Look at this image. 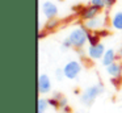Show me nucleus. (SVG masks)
I'll list each match as a JSON object with an SVG mask.
<instances>
[{
	"label": "nucleus",
	"mask_w": 122,
	"mask_h": 113,
	"mask_svg": "<svg viewBox=\"0 0 122 113\" xmlns=\"http://www.w3.org/2000/svg\"><path fill=\"white\" fill-rule=\"evenodd\" d=\"M97 33H98V36H100V37H106L109 34V32L105 30V29H101V30H98Z\"/></svg>",
	"instance_id": "obj_18"
},
{
	"label": "nucleus",
	"mask_w": 122,
	"mask_h": 113,
	"mask_svg": "<svg viewBox=\"0 0 122 113\" xmlns=\"http://www.w3.org/2000/svg\"><path fill=\"white\" fill-rule=\"evenodd\" d=\"M100 38H101V37L98 36V33H97V32L88 30V42H89V45H96V43H100Z\"/></svg>",
	"instance_id": "obj_13"
},
{
	"label": "nucleus",
	"mask_w": 122,
	"mask_h": 113,
	"mask_svg": "<svg viewBox=\"0 0 122 113\" xmlns=\"http://www.w3.org/2000/svg\"><path fill=\"white\" fill-rule=\"evenodd\" d=\"M116 58H117L116 50L114 49H108V50H105V53H104L101 60H102V65L108 67L109 65H112L113 62H116Z\"/></svg>",
	"instance_id": "obj_10"
},
{
	"label": "nucleus",
	"mask_w": 122,
	"mask_h": 113,
	"mask_svg": "<svg viewBox=\"0 0 122 113\" xmlns=\"http://www.w3.org/2000/svg\"><path fill=\"white\" fill-rule=\"evenodd\" d=\"M116 3V0H104V4H105V8H112Z\"/></svg>",
	"instance_id": "obj_17"
},
{
	"label": "nucleus",
	"mask_w": 122,
	"mask_h": 113,
	"mask_svg": "<svg viewBox=\"0 0 122 113\" xmlns=\"http://www.w3.org/2000/svg\"><path fill=\"white\" fill-rule=\"evenodd\" d=\"M101 9L97 7H95V5H87V7H83L81 9H80V17L83 18V20H91V18L96 17L97 15H100Z\"/></svg>",
	"instance_id": "obj_7"
},
{
	"label": "nucleus",
	"mask_w": 122,
	"mask_h": 113,
	"mask_svg": "<svg viewBox=\"0 0 122 113\" xmlns=\"http://www.w3.org/2000/svg\"><path fill=\"white\" fill-rule=\"evenodd\" d=\"M55 78H56V80H62L63 78H66V76H64L63 68H56L55 70Z\"/></svg>",
	"instance_id": "obj_16"
},
{
	"label": "nucleus",
	"mask_w": 122,
	"mask_h": 113,
	"mask_svg": "<svg viewBox=\"0 0 122 113\" xmlns=\"http://www.w3.org/2000/svg\"><path fill=\"white\" fill-rule=\"evenodd\" d=\"M63 71H64V76L70 80H74L79 76V74L81 72V65L80 62L77 60H70L64 65L63 67Z\"/></svg>",
	"instance_id": "obj_3"
},
{
	"label": "nucleus",
	"mask_w": 122,
	"mask_h": 113,
	"mask_svg": "<svg viewBox=\"0 0 122 113\" xmlns=\"http://www.w3.org/2000/svg\"><path fill=\"white\" fill-rule=\"evenodd\" d=\"M112 26L117 30H122V12H116L112 17Z\"/></svg>",
	"instance_id": "obj_11"
},
{
	"label": "nucleus",
	"mask_w": 122,
	"mask_h": 113,
	"mask_svg": "<svg viewBox=\"0 0 122 113\" xmlns=\"http://www.w3.org/2000/svg\"><path fill=\"white\" fill-rule=\"evenodd\" d=\"M108 74L112 78H121L122 76V63L119 62H113L112 65H109L106 67Z\"/></svg>",
	"instance_id": "obj_9"
},
{
	"label": "nucleus",
	"mask_w": 122,
	"mask_h": 113,
	"mask_svg": "<svg viewBox=\"0 0 122 113\" xmlns=\"http://www.w3.org/2000/svg\"><path fill=\"white\" fill-rule=\"evenodd\" d=\"M59 21L56 18H50V20L46 21V25H45V29L46 30H51V29H55L58 26Z\"/></svg>",
	"instance_id": "obj_14"
},
{
	"label": "nucleus",
	"mask_w": 122,
	"mask_h": 113,
	"mask_svg": "<svg viewBox=\"0 0 122 113\" xmlns=\"http://www.w3.org/2000/svg\"><path fill=\"white\" fill-rule=\"evenodd\" d=\"M88 42V29L84 25L74 28L66 37V39L62 43V49H70V47H75V49H81L85 43Z\"/></svg>",
	"instance_id": "obj_1"
},
{
	"label": "nucleus",
	"mask_w": 122,
	"mask_h": 113,
	"mask_svg": "<svg viewBox=\"0 0 122 113\" xmlns=\"http://www.w3.org/2000/svg\"><path fill=\"white\" fill-rule=\"evenodd\" d=\"M42 13L47 20L56 18V16H58V7H56L55 3L50 1V0H46V1L42 3Z\"/></svg>",
	"instance_id": "obj_5"
},
{
	"label": "nucleus",
	"mask_w": 122,
	"mask_h": 113,
	"mask_svg": "<svg viewBox=\"0 0 122 113\" xmlns=\"http://www.w3.org/2000/svg\"><path fill=\"white\" fill-rule=\"evenodd\" d=\"M49 100L43 99V97H40L38 99V108H37V113H45L49 108Z\"/></svg>",
	"instance_id": "obj_12"
},
{
	"label": "nucleus",
	"mask_w": 122,
	"mask_h": 113,
	"mask_svg": "<svg viewBox=\"0 0 122 113\" xmlns=\"http://www.w3.org/2000/svg\"><path fill=\"white\" fill-rule=\"evenodd\" d=\"M89 4H91V5H95V7L100 8V9L105 8V4H104V0H89Z\"/></svg>",
	"instance_id": "obj_15"
},
{
	"label": "nucleus",
	"mask_w": 122,
	"mask_h": 113,
	"mask_svg": "<svg viewBox=\"0 0 122 113\" xmlns=\"http://www.w3.org/2000/svg\"><path fill=\"white\" fill-rule=\"evenodd\" d=\"M105 53V47L102 43H96V45H89L87 50V54L91 59L96 60V59H101Z\"/></svg>",
	"instance_id": "obj_6"
},
{
	"label": "nucleus",
	"mask_w": 122,
	"mask_h": 113,
	"mask_svg": "<svg viewBox=\"0 0 122 113\" xmlns=\"http://www.w3.org/2000/svg\"><path fill=\"white\" fill-rule=\"evenodd\" d=\"M104 92V86L101 83L93 84V86L88 87L81 95H80V101L84 105H91L101 93Z\"/></svg>",
	"instance_id": "obj_2"
},
{
	"label": "nucleus",
	"mask_w": 122,
	"mask_h": 113,
	"mask_svg": "<svg viewBox=\"0 0 122 113\" xmlns=\"http://www.w3.org/2000/svg\"><path fill=\"white\" fill-rule=\"evenodd\" d=\"M106 24V16L102 15H97L96 17L91 18V20H87L84 22V26L88 29V30H92V32H98L105 26Z\"/></svg>",
	"instance_id": "obj_4"
},
{
	"label": "nucleus",
	"mask_w": 122,
	"mask_h": 113,
	"mask_svg": "<svg viewBox=\"0 0 122 113\" xmlns=\"http://www.w3.org/2000/svg\"><path fill=\"white\" fill-rule=\"evenodd\" d=\"M51 89V80L46 74H41L38 76V92L41 95L49 93Z\"/></svg>",
	"instance_id": "obj_8"
}]
</instances>
